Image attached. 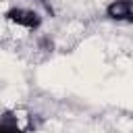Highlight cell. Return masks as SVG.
Segmentation results:
<instances>
[{
    "label": "cell",
    "instance_id": "cell-4",
    "mask_svg": "<svg viewBox=\"0 0 133 133\" xmlns=\"http://www.w3.org/2000/svg\"><path fill=\"white\" fill-rule=\"evenodd\" d=\"M37 48L42 50V52H54V39L50 37V35H42L39 39H37Z\"/></svg>",
    "mask_w": 133,
    "mask_h": 133
},
{
    "label": "cell",
    "instance_id": "cell-2",
    "mask_svg": "<svg viewBox=\"0 0 133 133\" xmlns=\"http://www.w3.org/2000/svg\"><path fill=\"white\" fill-rule=\"evenodd\" d=\"M104 17L114 23L133 25V0H110L104 8Z\"/></svg>",
    "mask_w": 133,
    "mask_h": 133
},
{
    "label": "cell",
    "instance_id": "cell-3",
    "mask_svg": "<svg viewBox=\"0 0 133 133\" xmlns=\"http://www.w3.org/2000/svg\"><path fill=\"white\" fill-rule=\"evenodd\" d=\"M0 133H31V131H27V127L19 123L17 112L4 110L0 112Z\"/></svg>",
    "mask_w": 133,
    "mask_h": 133
},
{
    "label": "cell",
    "instance_id": "cell-5",
    "mask_svg": "<svg viewBox=\"0 0 133 133\" xmlns=\"http://www.w3.org/2000/svg\"><path fill=\"white\" fill-rule=\"evenodd\" d=\"M35 2L44 8V12H46V15H50V17H54V15H56V12H54V6H52V2H50V0H35Z\"/></svg>",
    "mask_w": 133,
    "mask_h": 133
},
{
    "label": "cell",
    "instance_id": "cell-6",
    "mask_svg": "<svg viewBox=\"0 0 133 133\" xmlns=\"http://www.w3.org/2000/svg\"><path fill=\"white\" fill-rule=\"evenodd\" d=\"M129 118H131V123H133V114H131V116H129Z\"/></svg>",
    "mask_w": 133,
    "mask_h": 133
},
{
    "label": "cell",
    "instance_id": "cell-1",
    "mask_svg": "<svg viewBox=\"0 0 133 133\" xmlns=\"http://www.w3.org/2000/svg\"><path fill=\"white\" fill-rule=\"evenodd\" d=\"M4 21L10 23V25H17L21 29H27V31H37L42 27V23H44V17L35 8L10 6V8L4 10Z\"/></svg>",
    "mask_w": 133,
    "mask_h": 133
}]
</instances>
